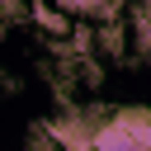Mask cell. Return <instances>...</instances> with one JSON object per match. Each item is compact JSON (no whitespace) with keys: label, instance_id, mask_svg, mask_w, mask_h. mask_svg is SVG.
Returning <instances> with one entry per match:
<instances>
[{"label":"cell","instance_id":"cell-1","mask_svg":"<svg viewBox=\"0 0 151 151\" xmlns=\"http://www.w3.org/2000/svg\"><path fill=\"white\" fill-rule=\"evenodd\" d=\"M90 151H151V123L146 109H113L104 118H90Z\"/></svg>","mask_w":151,"mask_h":151},{"label":"cell","instance_id":"cell-2","mask_svg":"<svg viewBox=\"0 0 151 151\" xmlns=\"http://www.w3.org/2000/svg\"><path fill=\"white\" fill-rule=\"evenodd\" d=\"M66 19H85V24H104L123 14V0H52Z\"/></svg>","mask_w":151,"mask_h":151},{"label":"cell","instance_id":"cell-3","mask_svg":"<svg viewBox=\"0 0 151 151\" xmlns=\"http://www.w3.org/2000/svg\"><path fill=\"white\" fill-rule=\"evenodd\" d=\"M28 19H33V24H38V28L47 33V38H66V33L76 28V19H66V14H61V9L52 5V0H38V5L28 9Z\"/></svg>","mask_w":151,"mask_h":151}]
</instances>
